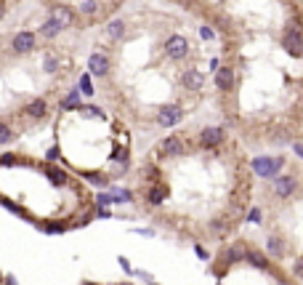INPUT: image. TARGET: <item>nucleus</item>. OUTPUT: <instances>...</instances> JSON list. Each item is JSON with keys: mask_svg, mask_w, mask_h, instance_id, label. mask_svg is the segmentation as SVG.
Wrapping results in <instances>:
<instances>
[{"mask_svg": "<svg viewBox=\"0 0 303 285\" xmlns=\"http://www.w3.org/2000/svg\"><path fill=\"white\" fill-rule=\"evenodd\" d=\"M250 165H253L255 176H261V178H276V174H279L282 165H285V157H255Z\"/></svg>", "mask_w": 303, "mask_h": 285, "instance_id": "obj_1", "label": "nucleus"}, {"mask_svg": "<svg viewBox=\"0 0 303 285\" xmlns=\"http://www.w3.org/2000/svg\"><path fill=\"white\" fill-rule=\"evenodd\" d=\"M189 54V40L183 35H173V37H168V43H165V56L168 59H173V62H179V59H186Z\"/></svg>", "mask_w": 303, "mask_h": 285, "instance_id": "obj_2", "label": "nucleus"}, {"mask_svg": "<svg viewBox=\"0 0 303 285\" xmlns=\"http://www.w3.org/2000/svg\"><path fill=\"white\" fill-rule=\"evenodd\" d=\"M282 43H285V48H287L290 56H301V54H303V35H301V30L287 27V30H285V37H282Z\"/></svg>", "mask_w": 303, "mask_h": 285, "instance_id": "obj_3", "label": "nucleus"}, {"mask_svg": "<svg viewBox=\"0 0 303 285\" xmlns=\"http://www.w3.org/2000/svg\"><path fill=\"white\" fill-rule=\"evenodd\" d=\"M181 120H183V109L179 107V104H168V107H162L160 112H157V123L165 125V128H170V125H176Z\"/></svg>", "mask_w": 303, "mask_h": 285, "instance_id": "obj_4", "label": "nucleus"}, {"mask_svg": "<svg viewBox=\"0 0 303 285\" xmlns=\"http://www.w3.org/2000/svg\"><path fill=\"white\" fill-rule=\"evenodd\" d=\"M11 45H14L16 54H30V51L35 48V35H32V32H16Z\"/></svg>", "mask_w": 303, "mask_h": 285, "instance_id": "obj_5", "label": "nucleus"}, {"mask_svg": "<svg viewBox=\"0 0 303 285\" xmlns=\"http://www.w3.org/2000/svg\"><path fill=\"white\" fill-rule=\"evenodd\" d=\"M181 83H183V88H186V91H202L205 77H202V72H197V70H186L181 75Z\"/></svg>", "mask_w": 303, "mask_h": 285, "instance_id": "obj_6", "label": "nucleus"}, {"mask_svg": "<svg viewBox=\"0 0 303 285\" xmlns=\"http://www.w3.org/2000/svg\"><path fill=\"white\" fill-rule=\"evenodd\" d=\"M295 187H298V181H295L293 176H276V181H274L276 197H290L295 192Z\"/></svg>", "mask_w": 303, "mask_h": 285, "instance_id": "obj_7", "label": "nucleus"}, {"mask_svg": "<svg viewBox=\"0 0 303 285\" xmlns=\"http://www.w3.org/2000/svg\"><path fill=\"white\" fill-rule=\"evenodd\" d=\"M88 70L93 72V75L104 77V75L109 72V59L104 56V54H91V59H88Z\"/></svg>", "mask_w": 303, "mask_h": 285, "instance_id": "obj_8", "label": "nucleus"}, {"mask_svg": "<svg viewBox=\"0 0 303 285\" xmlns=\"http://www.w3.org/2000/svg\"><path fill=\"white\" fill-rule=\"evenodd\" d=\"M160 152H162L165 157H181V155H183V144H181V139L168 136L165 142L160 144Z\"/></svg>", "mask_w": 303, "mask_h": 285, "instance_id": "obj_9", "label": "nucleus"}, {"mask_svg": "<svg viewBox=\"0 0 303 285\" xmlns=\"http://www.w3.org/2000/svg\"><path fill=\"white\" fill-rule=\"evenodd\" d=\"M51 16H54L61 27H72V22H75V14H72L67 5H54V8H51Z\"/></svg>", "mask_w": 303, "mask_h": 285, "instance_id": "obj_10", "label": "nucleus"}, {"mask_svg": "<svg viewBox=\"0 0 303 285\" xmlns=\"http://www.w3.org/2000/svg\"><path fill=\"white\" fill-rule=\"evenodd\" d=\"M200 142H202V147H215V144L223 142V131L221 128H205L202 136H200Z\"/></svg>", "mask_w": 303, "mask_h": 285, "instance_id": "obj_11", "label": "nucleus"}, {"mask_svg": "<svg viewBox=\"0 0 303 285\" xmlns=\"http://www.w3.org/2000/svg\"><path fill=\"white\" fill-rule=\"evenodd\" d=\"M215 85H218L221 91H229L234 85V72L229 70V67H221L218 75H215Z\"/></svg>", "mask_w": 303, "mask_h": 285, "instance_id": "obj_12", "label": "nucleus"}, {"mask_svg": "<svg viewBox=\"0 0 303 285\" xmlns=\"http://www.w3.org/2000/svg\"><path fill=\"white\" fill-rule=\"evenodd\" d=\"M107 35L112 37V40H122V35H125V22L122 19H115V22L107 24Z\"/></svg>", "mask_w": 303, "mask_h": 285, "instance_id": "obj_13", "label": "nucleus"}, {"mask_svg": "<svg viewBox=\"0 0 303 285\" xmlns=\"http://www.w3.org/2000/svg\"><path fill=\"white\" fill-rule=\"evenodd\" d=\"M61 30H64V27H61V24H59V22H56V19H54V16H51V19H48V22H45V24H43V27H40V35H43V37H56V35H59V32H61Z\"/></svg>", "mask_w": 303, "mask_h": 285, "instance_id": "obj_14", "label": "nucleus"}, {"mask_svg": "<svg viewBox=\"0 0 303 285\" xmlns=\"http://www.w3.org/2000/svg\"><path fill=\"white\" fill-rule=\"evenodd\" d=\"M45 109H48V104H45L43 99H35V102L27 107V115H30V117H43Z\"/></svg>", "mask_w": 303, "mask_h": 285, "instance_id": "obj_15", "label": "nucleus"}, {"mask_svg": "<svg viewBox=\"0 0 303 285\" xmlns=\"http://www.w3.org/2000/svg\"><path fill=\"white\" fill-rule=\"evenodd\" d=\"M165 195H168V189L157 184V187H152V192H149V203L152 205H160L162 200H165Z\"/></svg>", "mask_w": 303, "mask_h": 285, "instance_id": "obj_16", "label": "nucleus"}, {"mask_svg": "<svg viewBox=\"0 0 303 285\" xmlns=\"http://www.w3.org/2000/svg\"><path fill=\"white\" fill-rule=\"evenodd\" d=\"M245 258H247L250 264H253V267H258V269H266V267H269V261L258 253V250H247V256H245Z\"/></svg>", "mask_w": 303, "mask_h": 285, "instance_id": "obj_17", "label": "nucleus"}, {"mask_svg": "<svg viewBox=\"0 0 303 285\" xmlns=\"http://www.w3.org/2000/svg\"><path fill=\"white\" fill-rule=\"evenodd\" d=\"M80 14H85V16H93L96 11H98V0H80Z\"/></svg>", "mask_w": 303, "mask_h": 285, "instance_id": "obj_18", "label": "nucleus"}, {"mask_svg": "<svg viewBox=\"0 0 303 285\" xmlns=\"http://www.w3.org/2000/svg\"><path fill=\"white\" fill-rule=\"evenodd\" d=\"M266 248H269V253H272V256H282V253H285V245H282L279 237H269Z\"/></svg>", "mask_w": 303, "mask_h": 285, "instance_id": "obj_19", "label": "nucleus"}, {"mask_svg": "<svg viewBox=\"0 0 303 285\" xmlns=\"http://www.w3.org/2000/svg\"><path fill=\"white\" fill-rule=\"evenodd\" d=\"M14 128H11L8 123H0V144H11L14 142Z\"/></svg>", "mask_w": 303, "mask_h": 285, "instance_id": "obj_20", "label": "nucleus"}, {"mask_svg": "<svg viewBox=\"0 0 303 285\" xmlns=\"http://www.w3.org/2000/svg\"><path fill=\"white\" fill-rule=\"evenodd\" d=\"M77 112H80L83 117H98V120H104V112L98 109V107H80Z\"/></svg>", "mask_w": 303, "mask_h": 285, "instance_id": "obj_21", "label": "nucleus"}, {"mask_svg": "<svg viewBox=\"0 0 303 285\" xmlns=\"http://www.w3.org/2000/svg\"><path fill=\"white\" fill-rule=\"evenodd\" d=\"M64 107H77L80 109V91H72V94L64 99Z\"/></svg>", "mask_w": 303, "mask_h": 285, "instance_id": "obj_22", "label": "nucleus"}, {"mask_svg": "<svg viewBox=\"0 0 303 285\" xmlns=\"http://www.w3.org/2000/svg\"><path fill=\"white\" fill-rule=\"evenodd\" d=\"M48 176H51V181H54V184H64V181H67V174H64V171H59V168H51Z\"/></svg>", "mask_w": 303, "mask_h": 285, "instance_id": "obj_23", "label": "nucleus"}, {"mask_svg": "<svg viewBox=\"0 0 303 285\" xmlns=\"http://www.w3.org/2000/svg\"><path fill=\"white\" fill-rule=\"evenodd\" d=\"M80 88H83L85 96H93V85H91V77H88V75L80 77Z\"/></svg>", "mask_w": 303, "mask_h": 285, "instance_id": "obj_24", "label": "nucleus"}, {"mask_svg": "<svg viewBox=\"0 0 303 285\" xmlns=\"http://www.w3.org/2000/svg\"><path fill=\"white\" fill-rule=\"evenodd\" d=\"M115 200L117 203H130V200H133V195H130V189H117L115 192Z\"/></svg>", "mask_w": 303, "mask_h": 285, "instance_id": "obj_25", "label": "nucleus"}, {"mask_svg": "<svg viewBox=\"0 0 303 285\" xmlns=\"http://www.w3.org/2000/svg\"><path fill=\"white\" fill-rule=\"evenodd\" d=\"M59 67V59L56 56H45V72H56Z\"/></svg>", "mask_w": 303, "mask_h": 285, "instance_id": "obj_26", "label": "nucleus"}, {"mask_svg": "<svg viewBox=\"0 0 303 285\" xmlns=\"http://www.w3.org/2000/svg\"><path fill=\"white\" fill-rule=\"evenodd\" d=\"M88 181H93V184H101V187H107V184H109V178H107V176H98V174H88Z\"/></svg>", "mask_w": 303, "mask_h": 285, "instance_id": "obj_27", "label": "nucleus"}, {"mask_svg": "<svg viewBox=\"0 0 303 285\" xmlns=\"http://www.w3.org/2000/svg\"><path fill=\"white\" fill-rule=\"evenodd\" d=\"M247 221L258 224V221H261V211H258V208H253V211H250V214H247Z\"/></svg>", "mask_w": 303, "mask_h": 285, "instance_id": "obj_28", "label": "nucleus"}, {"mask_svg": "<svg viewBox=\"0 0 303 285\" xmlns=\"http://www.w3.org/2000/svg\"><path fill=\"white\" fill-rule=\"evenodd\" d=\"M200 35L205 37V40H213V30L210 27H200Z\"/></svg>", "mask_w": 303, "mask_h": 285, "instance_id": "obj_29", "label": "nucleus"}, {"mask_svg": "<svg viewBox=\"0 0 303 285\" xmlns=\"http://www.w3.org/2000/svg\"><path fill=\"white\" fill-rule=\"evenodd\" d=\"M98 203H101V205H109V203H115V195H98Z\"/></svg>", "mask_w": 303, "mask_h": 285, "instance_id": "obj_30", "label": "nucleus"}, {"mask_svg": "<svg viewBox=\"0 0 303 285\" xmlns=\"http://www.w3.org/2000/svg\"><path fill=\"white\" fill-rule=\"evenodd\" d=\"M45 232H54V235H56V232H64V227H61V224H48Z\"/></svg>", "mask_w": 303, "mask_h": 285, "instance_id": "obj_31", "label": "nucleus"}, {"mask_svg": "<svg viewBox=\"0 0 303 285\" xmlns=\"http://www.w3.org/2000/svg\"><path fill=\"white\" fill-rule=\"evenodd\" d=\"M295 275L303 277V258H298V261H295Z\"/></svg>", "mask_w": 303, "mask_h": 285, "instance_id": "obj_32", "label": "nucleus"}, {"mask_svg": "<svg viewBox=\"0 0 303 285\" xmlns=\"http://www.w3.org/2000/svg\"><path fill=\"white\" fill-rule=\"evenodd\" d=\"M56 157H59V147H54V149L48 152V160H56Z\"/></svg>", "mask_w": 303, "mask_h": 285, "instance_id": "obj_33", "label": "nucleus"}, {"mask_svg": "<svg viewBox=\"0 0 303 285\" xmlns=\"http://www.w3.org/2000/svg\"><path fill=\"white\" fill-rule=\"evenodd\" d=\"M0 163H3V165H11V163H14V157H11V155H5V157H0Z\"/></svg>", "mask_w": 303, "mask_h": 285, "instance_id": "obj_34", "label": "nucleus"}, {"mask_svg": "<svg viewBox=\"0 0 303 285\" xmlns=\"http://www.w3.org/2000/svg\"><path fill=\"white\" fill-rule=\"evenodd\" d=\"M293 149H295V155H298V157H303V144H295Z\"/></svg>", "mask_w": 303, "mask_h": 285, "instance_id": "obj_35", "label": "nucleus"}, {"mask_svg": "<svg viewBox=\"0 0 303 285\" xmlns=\"http://www.w3.org/2000/svg\"><path fill=\"white\" fill-rule=\"evenodd\" d=\"M3 14H5V3L0 0V16H3Z\"/></svg>", "mask_w": 303, "mask_h": 285, "instance_id": "obj_36", "label": "nucleus"}]
</instances>
